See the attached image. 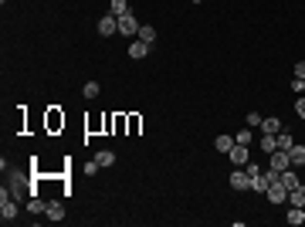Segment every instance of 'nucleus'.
Here are the masks:
<instances>
[{"label":"nucleus","instance_id":"13","mask_svg":"<svg viewBox=\"0 0 305 227\" xmlns=\"http://www.w3.org/2000/svg\"><path fill=\"white\" fill-rule=\"evenodd\" d=\"M288 204H292V207H305V187L288 190Z\"/></svg>","mask_w":305,"mask_h":227},{"label":"nucleus","instance_id":"28","mask_svg":"<svg viewBox=\"0 0 305 227\" xmlns=\"http://www.w3.org/2000/svg\"><path fill=\"white\" fill-rule=\"evenodd\" d=\"M295 112H299V119H305V95H299V102H295Z\"/></svg>","mask_w":305,"mask_h":227},{"label":"nucleus","instance_id":"23","mask_svg":"<svg viewBox=\"0 0 305 227\" xmlns=\"http://www.w3.org/2000/svg\"><path fill=\"white\" fill-rule=\"evenodd\" d=\"M275 139H278V150H292V146H295L292 132H282V136H275Z\"/></svg>","mask_w":305,"mask_h":227},{"label":"nucleus","instance_id":"8","mask_svg":"<svg viewBox=\"0 0 305 227\" xmlns=\"http://www.w3.org/2000/svg\"><path fill=\"white\" fill-rule=\"evenodd\" d=\"M146 55H150V44H146L143 38H136V41L129 44V58H136V61H139V58H146Z\"/></svg>","mask_w":305,"mask_h":227},{"label":"nucleus","instance_id":"9","mask_svg":"<svg viewBox=\"0 0 305 227\" xmlns=\"http://www.w3.org/2000/svg\"><path fill=\"white\" fill-rule=\"evenodd\" d=\"M251 193H268V176H265V173L251 176Z\"/></svg>","mask_w":305,"mask_h":227},{"label":"nucleus","instance_id":"26","mask_svg":"<svg viewBox=\"0 0 305 227\" xmlns=\"http://www.w3.org/2000/svg\"><path fill=\"white\" fill-rule=\"evenodd\" d=\"M98 170H102V166H98V163H95V159H88V163H85V176H95V173H98Z\"/></svg>","mask_w":305,"mask_h":227},{"label":"nucleus","instance_id":"22","mask_svg":"<svg viewBox=\"0 0 305 227\" xmlns=\"http://www.w3.org/2000/svg\"><path fill=\"white\" fill-rule=\"evenodd\" d=\"M139 38H143L146 44H152V41H156V27H150V24H143V27H139Z\"/></svg>","mask_w":305,"mask_h":227},{"label":"nucleus","instance_id":"15","mask_svg":"<svg viewBox=\"0 0 305 227\" xmlns=\"http://www.w3.org/2000/svg\"><path fill=\"white\" fill-rule=\"evenodd\" d=\"M27 210H31V214H34V217H38V214H44V210H48V204H44V200H41V197H38V193H34V197H31V200H27Z\"/></svg>","mask_w":305,"mask_h":227},{"label":"nucleus","instance_id":"11","mask_svg":"<svg viewBox=\"0 0 305 227\" xmlns=\"http://www.w3.org/2000/svg\"><path fill=\"white\" fill-rule=\"evenodd\" d=\"M109 14H112V17H122V14H133V10H129V0H112V3H109Z\"/></svg>","mask_w":305,"mask_h":227},{"label":"nucleus","instance_id":"29","mask_svg":"<svg viewBox=\"0 0 305 227\" xmlns=\"http://www.w3.org/2000/svg\"><path fill=\"white\" fill-rule=\"evenodd\" d=\"M295 78H305V61H299V65H295Z\"/></svg>","mask_w":305,"mask_h":227},{"label":"nucleus","instance_id":"30","mask_svg":"<svg viewBox=\"0 0 305 227\" xmlns=\"http://www.w3.org/2000/svg\"><path fill=\"white\" fill-rule=\"evenodd\" d=\"M193 3H200V0H193Z\"/></svg>","mask_w":305,"mask_h":227},{"label":"nucleus","instance_id":"2","mask_svg":"<svg viewBox=\"0 0 305 227\" xmlns=\"http://www.w3.org/2000/svg\"><path fill=\"white\" fill-rule=\"evenodd\" d=\"M139 27H143V24H139L133 14H122V17H119V34H122V38H139Z\"/></svg>","mask_w":305,"mask_h":227},{"label":"nucleus","instance_id":"27","mask_svg":"<svg viewBox=\"0 0 305 227\" xmlns=\"http://www.w3.org/2000/svg\"><path fill=\"white\" fill-rule=\"evenodd\" d=\"M292 92H295V95H305V78H295V81H292Z\"/></svg>","mask_w":305,"mask_h":227},{"label":"nucleus","instance_id":"17","mask_svg":"<svg viewBox=\"0 0 305 227\" xmlns=\"http://www.w3.org/2000/svg\"><path fill=\"white\" fill-rule=\"evenodd\" d=\"M288 224L292 227L305 224V207H292V210H288Z\"/></svg>","mask_w":305,"mask_h":227},{"label":"nucleus","instance_id":"12","mask_svg":"<svg viewBox=\"0 0 305 227\" xmlns=\"http://www.w3.org/2000/svg\"><path fill=\"white\" fill-rule=\"evenodd\" d=\"M95 163H98V166H115V152L112 150H98L95 152Z\"/></svg>","mask_w":305,"mask_h":227},{"label":"nucleus","instance_id":"21","mask_svg":"<svg viewBox=\"0 0 305 227\" xmlns=\"http://www.w3.org/2000/svg\"><path fill=\"white\" fill-rule=\"evenodd\" d=\"M261 150H265L268 156H271V152L278 150V139H275V136H261Z\"/></svg>","mask_w":305,"mask_h":227},{"label":"nucleus","instance_id":"24","mask_svg":"<svg viewBox=\"0 0 305 227\" xmlns=\"http://www.w3.org/2000/svg\"><path fill=\"white\" fill-rule=\"evenodd\" d=\"M261 119H265V115H258V112H248V126H251V129H261Z\"/></svg>","mask_w":305,"mask_h":227},{"label":"nucleus","instance_id":"4","mask_svg":"<svg viewBox=\"0 0 305 227\" xmlns=\"http://www.w3.org/2000/svg\"><path fill=\"white\" fill-rule=\"evenodd\" d=\"M17 204H20V200H14V197H7V200H0V221H3V224H10V221H17Z\"/></svg>","mask_w":305,"mask_h":227},{"label":"nucleus","instance_id":"19","mask_svg":"<svg viewBox=\"0 0 305 227\" xmlns=\"http://www.w3.org/2000/svg\"><path fill=\"white\" fill-rule=\"evenodd\" d=\"M288 156H292V166H299V163H305V146H302V143H295V146L288 150Z\"/></svg>","mask_w":305,"mask_h":227},{"label":"nucleus","instance_id":"3","mask_svg":"<svg viewBox=\"0 0 305 227\" xmlns=\"http://www.w3.org/2000/svg\"><path fill=\"white\" fill-rule=\"evenodd\" d=\"M268 166H271L275 173H285V170L292 166V156H288V150H275V152H271V159H268Z\"/></svg>","mask_w":305,"mask_h":227},{"label":"nucleus","instance_id":"25","mask_svg":"<svg viewBox=\"0 0 305 227\" xmlns=\"http://www.w3.org/2000/svg\"><path fill=\"white\" fill-rule=\"evenodd\" d=\"M234 143H241V146H248V143H251V126H248L244 132H237V136H234Z\"/></svg>","mask_w":305,"mask_h":227},{"label":"nucleus","instance_id":"5","mask_svg":"<svg viewBox=\"0 0 305 227\" xmlns=\"http://www.w3.org/2000/svg\"><path fill=\"white\" fill-rule=\"evenodd\" d=\"M228 183H230V190H251V176H248V170H241V166L230 173Z\"/></svg>","mask_w":305,"mask_h":227},{"label":"nucleus","instance_id":"14","mask_svg":"<svg viewBox=\"0 0 305 227\" xmlns=\"http://www.w3.org/2000/svg\"><path fill=\"white\" fill-rule=\"evenodd\" d=\"M282 183H285V187H288V190H295V187H302V180H299V176H295V170H292V166H288V170H285V173H282Z\"/></svg>","mask_w":305,"mask_h":227},{"label":"nucleus","instance_id":"20","mask_svg":"<svg viewBox=\"0 0 305 227\" xmlns=\"http://www.w3.org/2000/svg\"><path fill=\"white\" fill-rule=\"evenodd\" d=\"M81 95H85V98H98V95H102V88H98V81H85V88H81Z\"/></svg>","mask_w":305,"mask_h":227},{"label":"nucleus","instance_id":"1","mask_svg":"<svg viewBox=\"0 0 305 227\" xmlns=\"http://www.w3.org/2000/svg\"><path fill=\"white\" fill-rule=\"evenodd\" d=\"M265 197H268V200H271L275 207H278V204H288V187L282 183V176L268 183V193H265Z\"/></svg>","mask_w":305,"mask_h":227},{"label":"nucleus","instance_id":"7","mask_svg":"<svg viewBox=\"0 0 305 227\" xmlns=\"http://www.w3.org/2000/svg\"><path fill=\"white\" fill-rule=\"evenodd\" d=\"M228 159L234 163V166H248V146H241V143H234L228 152Z\"/></svg>","mask_w":305,"mask_h":227},{"label":"nucleus","instance_id":"6","mask_svg":"<svg viewBox=\"0 0 305 227\" xmlns=\"http://www.w3.org/2000/svg\"><path fill=\"white\" fill-rule=\"evenodd\" d=\"M98 34H102V38H112V34H119V17L105 14V17L98 20Z\"/></svg>","mask_w":305,"mask_h":227},{"label":"nucleus","instance_id":"16","mask_svg":"<svg viewBox=\"0 0 305 227\" xmlns=\"http://www.w3.org/2000/svg\"><path fill=\"white\" fill-rule=\"evenodd\" d=\"M278 129H282V122H278V119H261V132H265V136H275Z\"/></svg>","mask_w":305,"mask_h":227},{"label":"nucleus","instance_id":"10","mask_svg":"<svg viewBox=\"0 0 305 227\" xmlns=\"http://www.w3.org/2000/svg\"><path fill=\"white\" fill-rule=\"evenodd\" d=\"M44 217L58 224V221H65V207H61V204H48V210H44Z\"/></svg>","mask_w":305,"mask_h":227},{"label":"nucleus","instance_id":"18","mask_svg":"<svg viewBox=\"0 0 305 227\" xmlns=\"http://www.w3.org/2000/svg\"><path fill=\"white\" fill-rule=\"evenodd\" d=\"M214 146H217V152H224V156H228L230 146H234V136H217V139H214Z\"/></svg>","mask_w":305,"mask_h":227}]
</instances>
